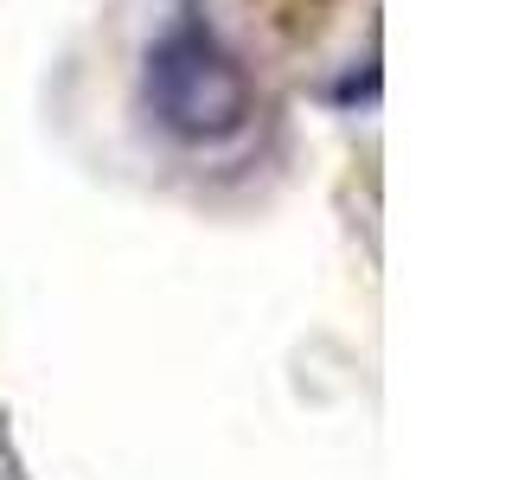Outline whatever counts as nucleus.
I'll list each match as a JSON object with an SVG mask.
<instances>
[{
	"label": "nucleus",
	"mask_w": 512,
	"mask_h": 480,
	"mask_svg": "<svg viewBox=\"0 0 512 480\" xmlns=\"http://www.w3.org/2000/svg\"><path fill=\"white\" fill-rule=\"evenodd\" d=\"M141 103L173 141H224L250 122V77L199 7H180L148 45Z\"/></svg>",
	"instance_id": "nucleus-1"
}]
</instances>
